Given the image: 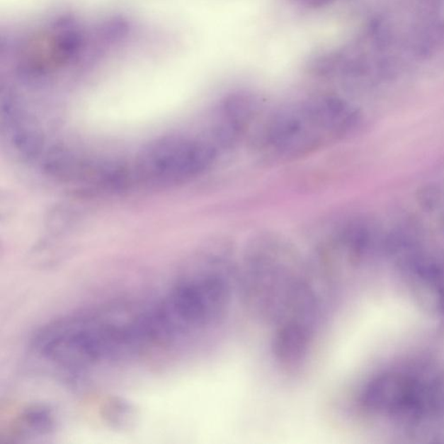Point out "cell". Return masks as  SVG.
Here are the masks:
<instances>
[{"mask_svg":"<svg viewBox=\"0 0 444 444\" xmlns=\"http://www.w3.org/2000/svg\"><path fill=\"white\" fill-rule=\"evenodd\" d=\"M314 334V326L300 322L285 323L274 328V358L285 368H300L310 353Z\"/></svg>","mask_w":444,"mask_h":444,"instance_id":"5","label":"cell"},{"mask_svg":"<svg viewBox=\"0 0 444 444\" xmlns=\"http://www.w3.org/2000/svg\"><path fill=\"white\" fill-rule=\"evenodd\" d=\"M53 419L47 409L33 407L27 409L18 419V428L21 434L43 435L52 430Z\"/></svg>","mask_w":444,"mask_h":444,"instance_id":"6","label":"cell"},{"mask_svg":"<svg viewBox=\"0 0 444 444\" xmlns=\"http://www.w3.org/2000/svg\"><path fill=\"white\" fill-rule=\"evenodd\" d=\"M298 251L275 235H261L246 250L243 300L254 317L274 328L289 322L316 325L319 296Z\"/></svg>","mask_w":444,"mask_h":444,"instance_id":"1","label":"cell"},{"mask_svg":"<svg viewBox=\"0 0 444 444\" xmlns=\"http://www.w3.org/2000/svg\"><path fill=\"white\" fill-rule=\"evenodd\" d=\"M40 353L64 368H83L125 356L126 339L122 320L88 318L50 327L38 337Z\"/></svg>","mask_w":444,"mask_h":444,"instance_id":"3","label":"cell"},{"mask_svg":"<svg viewBox=\"0 0 444 444\" xmlns=\"http://www.w3.org/2000/svg\"><path fill=\"white\" fill-rule=\"evenodd\" d=\"M360 123V112L343 100L312 96L273 113L258 134V147L270 159L295 161L342 141Z\"/></svg>","mask_w":444,"mask_h":444,"instance_id":"2","label":"cell"},{"mask_svg":"<svg viewBox=\"0 0 444 444\" xmlns=\"http://www.w3.org/2000/svg\"><path fill=\"white\" fill-rule=\"evenodd\" d=\"M231 296L225 275L210 270L181 282L156 310L175 338L218 323L229 311Z\"/></svg>","mask_w":444,"mask_h":444,"instance_id":"4","label":"cell"},{"mask_svg":"<svg viewBox=\"0 0 444 444\" xmlns=\"http://www.w3.org/2000/svg\"><path fill=\"white\" fill-rule=\"evenodd\" d=\"M418 200L423 210L434 212L443 206L444 194L442 188L435 184L426 185L419 189Z\"/></svg>","mask_w":444,"mask_h":444,"instance_id":"7","label":"cell"},{"mask_svg":"<svg viewBox=\"0 0 444 444\" xmlns=\"http://www.w3.org/2000/svg\"><path fill=\"white\" fill-rule=\"evenodd\" d=\"M440 227H441V229H443L444 233V213L441 216V218H440Z\"/></svg>","mask_w":444,"mask_h":444,"instance_id":"8","label":"cell"}]
</instances>
